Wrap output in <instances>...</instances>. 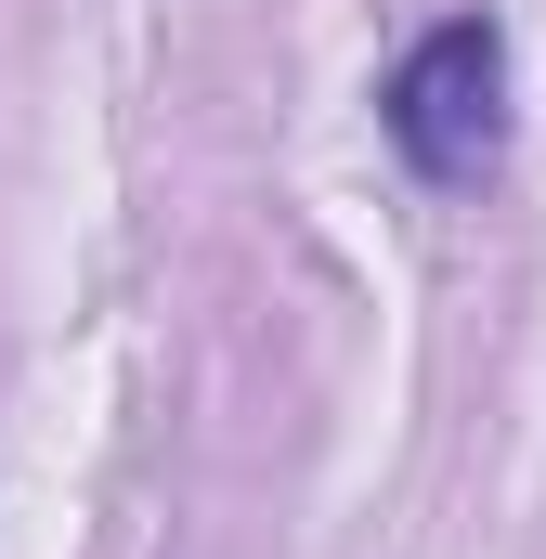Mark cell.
<instances>
[{
	"label": "cell",
	"instance_id": "obj_1",
	"mask_svg": "<svg viewBox=\"0 0 546 559\" xmlns=\"http://www.w3.org/2000/svg\"><path fill=\"white\" fill-rule=\"evenodd\" d=\"M378 131L429 195L495 182L508 156V26L495 13H442L429 39H404V66L378 79Z\"/></svg>",
	"mask_w": 546,
	"mask_h": 559
}]
</instances>
